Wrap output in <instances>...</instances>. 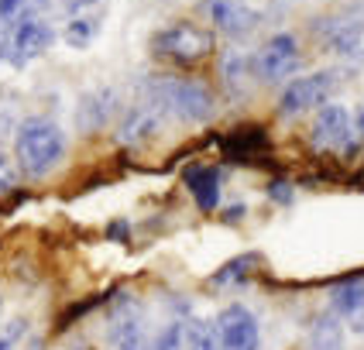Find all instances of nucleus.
Returning a JSON list of instances; mask_svg holds the SVG:
<instances>
[{"label":"nucleus","instance_id":"nucleus-1","mask_svg":"<svg viewBox=\"0 0 364 350\" xmlns=\"http://www.w3.org/2000/svg\"><path fill=\"white\" fill-rule=\"evenodd\" d=\"M148 103H155L162 114L182 124H210L217 117V97L203 80L193 76H151L141 82Z\"/></svg>","mask_w":364,"mask_h":350},{"label":"nucleus","instance_id":"nucleus-2","mask_svg":"<svg viewBox=\"0 0 364 350\" xmlns=\"http://www.w3.org/2000/svg\"><path fill=\"white\" fill-rule=\"evenodd\" d=\"M65 151L69 138L52 117H28L14 134V162L28 179H45L48 172H55Z\"/></svg>","mask_w":364,"mask_h":350},{"label":"nucleus","instance_id":"nucleus-3","mask_svg":"<svg viewBox=\"0 0 364 350\" xmlns=\"http://www.w3.org/2000/svg\"><path fill=\"white\" fill-rule=\"evenodd\" d=\"M213 48H217L213 31L193 21H172L151 35V55L165 62H200L213 55Z\"/></svg>","mask_w":364,"mask_h":350},{"label":"nucleus","instance_id":"nucleus-4","mask_svg":"<svg viewBox=\"0 0 364 350\" xmlns=\"http://www.w3.org/2000/svg\"><path fill=\"white\" fill-rule=\"evenodd\" d=\"M344 86V76L337 69H320L292 76L279 93V117H303L309 110H320L323 103L333 100V93Z\"/></svg>","mask_w":364,"mask_h":350},{"label":"nucleus","instance_id":"nucleus-5","mask_svg":"<svg viewBox=\"0 0 364 350\" xmlns=\"http://www.w3.org/2000/svg\"><path fill=\"white\" fill-rule=\"evenodd\" d=\"M303 65V45L292 31H279L255 52V76L258 82H289Z\"/></svg>","mask_w":364,"mask_h":350},{"label":"nucleus","instance_id":"nucleus-6","mask_svg":"<svg viewBox=\"0 0 364 350\" xmlns=\"http://www.w3.org/2000/svg\"><path fill=\"white\" fill-rule=\"evenodd\" d=\"M55 45V28L45 14H31V18L18 21L7 35H4V59L11 65H28L38 55H45Z\"/></svg>","mask_w":364,"mask_h":350},{"label":"nucleus","instance_id":"nucleus-7","mask_svg":"<svg viewBox=\"0 0 364 350\" xmlns=\"http://www.w3.org/2000/svg\"><path fill=\"white\" fill-rule=\"evenodd\" d=\"M309 144L316 151H350L358 138H354V114L341 106V103H323L313 117L309 127Z\"/></svg>","mask_w":364,"mask_h":350},{"label":"nucleus","instance_id":"nucleus-8","mask_svg":"<svg viewBox=\"0 0 364 350\" xmlns=\"http://www.w3.org/2000/svg\"><path fill=\"white\" fill-rule=\"evenodd\" d=\"M200 14L227 38H244L262 24V11L251 0H200Z\"/></svg>","mask_w":364,"mask_h":350},{"label":"nucleus","instance_id":"nucleus-9","mask_svg":"<svg viewBox=\"0 0 364 350\" xmlns=\"http://www.w3.org/2000/svg\"><path fill=\"white\" fill-rule=\"evenodd\" d=\"M213 323H217L223 350H262V323L247 306L230 302L220 309Z\"/></svg>","mask_w":364,"mask_h":350},{"label":"nucleus","instance_id":"nucleus-10","mask_svg":"<svg viewBox=\"0 0 364 350\" xmlns=\"http://www.w3.org/2000/svg\"><path fill=\"white\" fill-rule=\"evenodd\" d=\"M316 35H320L326 52L358 62V65L364 62V21L361 18H320Z\"/></svg>","mask_w":364,"mask_h":350},{"label":"nucleus","instance_id":"nucleus-11","mask_svg":"<svg viewBox=\"0 0 364 350\" xmlns=\"http://www.w3.org/2000/svg\"><path fill=\"white\" fill-rule=\"evenodd\" d=\"M107 340L114 350H144V316L141 306L121 292L114 312H110V323H107Z\"/></svg>","mask_w":364,"mask_h":350},{"label":"nucleus","instance_id":"nucleus-12","mask_svg":"<svg viewBox=\"0 0 364 350\" xmlns=\"http://www.w3.org/2000/svg\"><path fill=\"white\" fill-rule=\"evenodd\" d=\"M117 93L114 89H93V93H82L76 103V131L80 134H97L103 131L110 117L117 114Z\"/></svg>","mask_w":364,"mask_h":350},{"label":"nucleus","instance_id":"nucleus-13","mask_svg":"<svg viewBox=\"0 0 364 350\" xmlns=\"http://www.w3.org/2000/svg\"><path fill=\"white\" fill-rule=\"evenodd\" d=\"M159 131H162V110L155 103H141V106H131L121 117V124H117V144L134 148V144L151 141Z\"/></svg>","mask_w":364,"mask_h":350},{"label":"nucleus","instance_id":"nucleus-14","mask_svg":"<svg viewBox=\"0 0 364 350\" xmlns=\"http://www.w3.org/2000/svg\"><path fill=\"white\" fill-rule=\"evenodd\" d=\"M182 182L189 189V196L196 199L203 213H213L220 206V192H223V172L217 165H189L182 172Z\"/></svg>","mask_w":364,"mask_h":350},{"label":"nucleus","instance_id":"nucleus-15","mask_svg":"<svg viewBox=\"0 0 364 350\" xmlns=\"http://www.w3.org/2000/svg\"><path fill=\"white\" fill-rule=\"evenodd\" d=\"M220 76H223V86L234 97H244L247 86L258 80L255 76V55H244L241 48H227L220 55Z\"/></svg>","mask_w":364,"mask_h":350},{"label":"nucleus","instance_id":"nucleus-16","mask_svg":"<svg viewBox=\"0 0 364 350\" xmlns=\"http://www.w3.org/2000/svg\"><path fill=\"white\" fill-rule=\"evenodd\" d=\"M330 312H337L341 319L364 316V278H344L330 288Z\"/></svg>","mask_w":364,"mask_h":350},{"label":"nucleus","instance_id":"nucleus-17","mask_svg":"<svg viewBox=\"0 0 364 350\" xmlns=\"http://www.w3.org/2000/svg\"><path fill=\"white\" fill-rule=\"evenodd\" d=\"M306 350H344V323L337 312H320L313 319Z\"/></svg>","mask_w":364,"mask_h":350},{"label":"nucleus","instance_id":"nucleus-18","mask_svg":"<svg viewBox=\"0 0 364 350\" xmlns=\"http://www.w3.org/2000/svg\"><path fill=\"white\" fill-rule=\"evenodd\" d=\"M262 265V254H255V251H247V254H237V258H230L223 268H217L213 275H210V285H237V282H244L255 268Z\"/></svg>","mask_w":364,"mask_h":350},{"label":"nucleus","instance_id":"nucleus-19","mask_svg":"<svg viewBox=\"0 0 364 350\" xmlns=\"http://www.w3.org/2000/svg\"><path fill=\"white\" fill-rule=\"evenodd\" d=\"M186 323L189 316H172L155 329L151 340H144V350H186Z\"/></svg>","mask_w":364,"mask_h":350},{"label":"nucleus","instance_id":"nucleus-20","mask_svg":"<svg viewBox=\"0 0 364 350\" xmlns=\"http://www.w3.org/2000/svg\"><path fill=\"white\" fill-rule=\"evenodd\" d=\"M100 28H103L100 14H80V18H73L69 24H65L62 38H65V45H69V48H90V45H93V38L100 35Z\"/></svg>","mask_w":364,"mask_h":350},{"label":"nucleus","instance_id":"nucleus-21","mask_svg":"<svg viewBox=\"0 0 364 350\" xmlns=\"http://www.w3.org/2000/svg\"><path fill=\"white\" fill-rule=\"evenodd\" d=\"M45 11H48V0H0V35H7L18 21L45 14Z\"/></svg>","mask_w":364,"mask_h":350},{"label":"nucleus","instance_id":"nucleus-22","mask_svg":"<svg viewBox=\"0 0 364 350\" xmlns=\"http://www.w3.org/2000/svg\"><path fill=\"white\" fill-rule=\"evenodd\" d=\"M186 350H223L213 319H189L186 323Z\"/></svg>","mask_w":364,"mask_h":350},{"label":"nucleus","instance_id":"nucleus-23","mask_svg":"<svg viewBox=\"0 0 364 350\" xmlns=\"http://www.w3.org/2000/svg\"><path fill=\"white\" fill-rule=\"evenodd\" d=\"M18 162H11L7 155H0V196H11L18 189Z\"/></svg>","mask_w":364,"mask_h":350},{"label":"nucleus","instance_id":"nucleus-24","mask_svg":"<svg viewBox=\"0 0 364 350\" xmlns=\"http://www.w3.org/2000/svg\"><path fill=\"white\" fill-rule=\"evenodd\" d=\"M268 199L279 206H289L296 199V189H292V182H285V179H272L268 182Z\"/></svg>","mask_w":364,"mask_h":350},{"label":"nucleus","instance_id":"nucleus-25","mask_svg":"<svg viewBox=\"0 0 364 350\" xmlns=\"http://www.w3.org/2000/svg\"><path fill=\"white\" fill-rule=\"evenodd\" d=\"M24 329H28V323H24V319H18V323L7 329V333H0V350H14V347H18V340L24 337Z\"/></svg>","mask_w":364,"mask_h":350},{"label":"nucleus","instance_id":"nucleus-26","mask_svg":"<svg viewBox=\"0 0 364 350\" xmlns=\"http://www.w3.org/2000/svg\"><path fill=\"white\" fill-rule=\"evenodd\" d=\"M127 234H131V224H127V220H110V226H107V237H110V241H127Z\"/></svg>","mask_w":364,"mask_h":350},{"label":"nucleus","instance_id":"nucleus-27","mask_svg":"<svg viewBox=\"0 0 364 350\" xmlns=\"http://www.w3.org/2000/svg\"><path fill=\"white\" fill-rule=\"evenodd\" d=\"M244 217H247V206H241V203H234V206L223 209V220H227V224H241Z\"/></svg>","mask_w":364,"mask_h":350},{"label":"nucleus","instance_id":"nucleus-28","mask_svg":"<svg viewBox=\"0 0 364 350\" xmlns=\"http://www.w3.org/2000/svg\"><path fill=\"white\" fill-rule=\"evenodd\" d=\"M93 4H100V0H62V7H65L69 14H80V11L93 7Z\"/></svg>","mask_w":364,"mask_h":350},{"label":"nucleus","instance_id":"nucleus-29","mask_svg":"<svg viewBox=\"0 0 364 350\" xmlns=\"http://www.w3.org/2000/svg\"><path fill=\"white\" fill-rule=\"evenodd\" d=\"M354 138H358V141H364V106H358V110H354Z\"/></svg>","mask_w":364,"mask_h":350}]
</instances>
